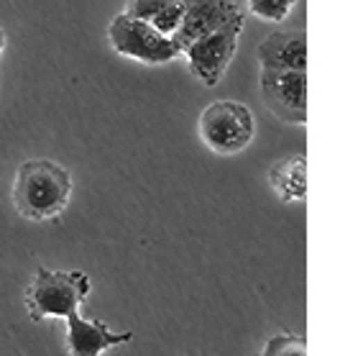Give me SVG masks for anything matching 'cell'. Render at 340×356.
I'll return each instance as SVG.
<instances>
[{
	"mask_svg": "<svg viewBox=\"0 0 340 356\" xmlns=\"http://www.w3.org/2000/svg\"><path fill=\"white\" fill-rule=\"evenodd\" d=\"M72 195V175L51 159H28L13 179V205L28 220H49L65 213Z\"/></svg>",
	"mask_w": 340,
	"mask_h": 356,
	"instance_id": "1",
	"label": "cell"
},
{
	"mask_svg": "<svg viewBox=\"0 0 340 356\" xmlns=\"http://www.w3.org/2000/svg\"><path fill=\"white\" fill-rule=\"evenodd\" d=\"M92 282L80 269H46L39 267L31 284L26 287V313L33 323L46 318H69L80 313Z\"/></svg>",
	"mask_w": 340,
	"mask_h": 356,
	"instance_id": "2",
	"label": "cell"
},
{
	"mask_svg": "<svg viewBox=\"0 0 340 356\" xmlns=\"http://www.w3.org/2000/svg\"><path fill=\"white\" fill-rule=\"evenodd\" d=\"M108 41L121 57L136 59L144 65H167L182 54L177 41L162 33L148 21L118 13L108 26Z\"/></svg>",
	"mask_w": 340,
	"mask_h": 356,
	"instance_id": "3",
	"label": "cell"
},
{
	"mask_svg": "<svg viewBox=\"0 0 340 356\" xmlns=\"http://www.w3.org/2000/svg\"><path fill=\"white\" fill-rule=\"evenodd\" d=\"M256 121L248 106L235 100L210 103L200 115V138L203 144L220 156L243 152L253 141Z\"/></svg>",
	"mask_w": 340,
	"mask_h": 356,
	"instance_id": "4",
	"label": "cell"
},
{
	"mask_svg": "<svg viewBox=\"0 0 340 356\" xmlns=\"http://www.w3.org/2000/svg\"><path fill=\"white\" fill-rule=\"evenodd\" d=\"M243 31V13L235 16L230 24H226L218 31L207 33L203 39H197L194 44L182 51L187 59V67L192 72L194 80H200L205 88H215L223 77H226L228 67L235 57L238 49V39Z\"/></svg>",
	"mask_w": 340,
	"mask_h": 356,
	"instance_id": "5",
	"label": "cell"
},
{
	"mask_svg": "<svg viewBox=\"0 0 340 356\" xmlns=\"http://www.w3.org/2000/svg\"><path fill=\"white\" fill-rule=\"evenodd\" d=\"M261 97L271 113L284 123L307 121V72L294 70H261Z\"/></svg>",
	"mask_w": 340,
	"mask_h": 356,
	"instance_id": "6",
	"label": "cell"
},
{
	"mask_svg": "<svg viewBox=\"0 0 340 356\" xmlns=\"http://www.w3.org/2000/svg\"><path fill=\"white\" fill-rule=\"evenodd\" d=\"M241 13V6H235L233 0H185V16L179 31L174 33V41L185 51L189 44L223 29Z\"/></svg>",
	"mask_w": 340,
	"mask_h": 356,
	"instance_id": "7",
	"label": "cell"
},
{
	"mask_svg": "<svg viewBox=\"0 0 340 356\" xmlns=\"http://www.w3.org/2000/svg\"><path fill=\"white\" fill-rule=\"evenodd\" d=\"M133 341L130 331H113L105 321L85 318L82 313L67 318V351L69 356H103L108 348Z\"/></svg>",
	"mask_w": 340,
	"mask_h": 356,
	"instance_id": "8",
	"label": "cell"
},
{
	"mask_svg": "<svg viewBox=\"0 0 340 356\" xmlns=\"http://www.w3.org/2000/svg\"><path fill=\"white\" fill-rule=\"evenodd\" d=\"M261 70H294L307 72V33L300 29L269 33L259 44Z\"/></svg>",
	"mask_w": 340,
	"mask_h": 356,
	"instance_id": "9",
	"label": "cell"
},
{
	"mask_svg": "<svg viewBox=\"0 0 340 356\" xmlns=\"http://www.w3.org/2000/svg\"><path fill=\"white\" fill-rule=\"evenodd\" d=\"M269 185L284 202H302L307 197V156L289 154L271 164Z\"/></svg>",
	"mask_w": 340,
	"mask_h": 356,
	"instance_id": "10",
	"label": "cell"
},
{
	"mask_svg": "<svg viewBox=\"0 0 340 356\" xmlns=\"http://www.w3.org/2000/svg\"><path fill=\"white\" fill-rule=\"evenodd\" d=\"M123 13L148 21L162 33L174 39V33L182 26V16H185V0H126Z\"/></svg>",
	"mask_w": 340,
	"mask_h": 356,
	"instance_id": "11",
	"label": "cell"
},
{
	"mask_svg": "<svg viewBox=\"0 0 340 356\" xmlns=\"http://www.w3.org/2000/svg\"><path fill=\"white\" fill-rule=\"evenodd\" d=\"M261 356H307V341L297 333H276L266 341Z\"/></svg>",
	"mask_w": 340,
	"mask_h": 356,
	"instance_id": "12",
	"label": "cell"
},
{
	"mask_svg": "<svg viewBox=\"0 0 340 356\" xmlns=\"http://www.w3.org/2000/svg\"><path fill=\"white\" fill-rule=\"evenodd\" d=\"M294 6H297V0H246L248 13H253L261 21H271V24L284 21Z\"/></svg>",
	"mask_w": 340,
	"mask_h": 356,
	"instance_id": "13",
	"label": "cell"
},
{
	"mask_svg": "<svg viewBox=\"0 0 340 356\" xmlns=\"http://www.w3.org/2000/svg\"><path fill=\"white\" fill-rule=\"evenodd\" d=\"M3 49H6V31L0 29V51H3Z\"/></svg>",
	"mask_w": 340,
	"mask_h": 356,
	"instance_id": "14",
	"label": "cell"
}]
</instances>
